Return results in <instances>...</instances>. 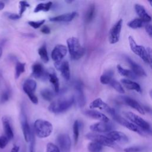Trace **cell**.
I'll return each mask as SVG.
<instances>
[{
    "mask_svg": "<svg viewBox=\"0 0 152 152\" xmlns=\"http://www.w3.org/2000/svg\"><path fill=\"white\" fill-rule=\"evenodd\" d=\"M107 137L114 142H116L121 144H125L129 141V139L127 135L121 131H110L107 134Z\"/></svg>",
    "mask_w": 152,
    "mask_h": 152,
    "instance_id": "obj_13",
    "label": "cell"
},
{
    "mask_svg": "<svg viewBox=\"0 0 152 152\" xmlns=\"http://www.w3.org/2000/svg\"><path fill=\"white\" fill-rule=\"evenodd\" d=\"M38 53L40 56L41 59L45 63L49 61V57L48 54V51L46 49V46L45 44L43 45L39 49H38Z\"/></svg>",
    "mask_w": 152,
    "mask_h": 152,
    "instance_id": "obj_31",
    "label": "cell"
},
{
    "mask_svg": "<svg viewBox=\"0 0 152 152\" xmlns=\"http://www.w3.org/2000/svg\"><path fill=\"white\" fill-rule=\"evenodd\" d=\"M151 29H152V27H151V25L150 24H148L147 25L145 26V30L150 37H151V35H152Z\"/></svg>",
    "mask_w": 152,
    "mask_h": 152,
    "instance_id": "obj_47",
    "label": "cell"
},
{
    "mask_svg": "<svg viewBox=\"0 0 152 152\" xmlns=\"http://www.w3.org/2000/svg\"><path fill=\"white\" fill-rule=\"evenodd\" d=\"M10 97V93L8 91H4L1 95V101L2 103H4L8 100Z\"/></svg>",
    "mask_w": 152,
    "mask_h": 152,
    "instance_id": "obj_44",
    "label": "cell"
},
{
    "mask_svg": "<svg viewBox=\"0 0 152 152\" xmlns=\"http://www.w3.org/2000/svg\"><path fill=\"white\" fill-rule=\"evenodd\" d=\"M55 66L57 69L60 71L62 75L66 80H69L70 69L68 61H63L59 62H56L55 63Z\"/></svg>",
    "mask_w": 152,
    "mask_h": 152,
    "instance_id": "obj_16",
    "label": "cell"
},
{
    "mask_svg": "<svg viewBox=\"0 0 152 152\" xmlns=\"http://www.w3.org/2000/svg\"><path fill=\"white\" fill-rule=\"evenodd\" d=\"M29 143L30 144L28 147V152H35V137L34 134L32 131Z\"/></svg>",
    "mask_w": 152,
    "mask_h": 152,
    "instance_id": "obj_39",
    "label": "cell"
},
{
    "mask_svg": "<svg viewBox=\"0 0 152 152\" xmlns=\"http://www.w3.org/2000/svg\"><path fill=\"white\" fill-rule=\"evenodd\" d=\"M68 49L71 58L74 60L80 59L85 53V49L81 45L78 38L71 37L68 39Z\"/></svg>",
    "mask_w": 152,
    "mask_h": 152,
    "instance_id": "obj_3",
    "label": "cell"
},
{
    "mask_svg": "<svg viewBox=\"0 0 152 152\" xmlns=\"http://www.w3.org/2000/svg\"><path fill=\"white\" fill-rule=\"evenodd\" d=\"M42 97L47 101H50L53 98V93L50 90L44 89L40 92Z\"/></svg>",
    "mask_w": 152,
    "mask_h": 152,
    "instance_id": "obj_37",
    "label": "cell"
},
{
    "mask_svg": "<svg viewBox=\"0 0 152 152\" xmlns=\"http://www.w3.org/2000/svg\"><path fill=\"white\" fill-rule=\"evenodd\" d=\"M46 77L49 78V81L53 84L54 90L56 92L59 90V83L58 78L57 77L54 70L53 69H49L46 71Z\"/></svg>",
    "mask_w": 152,
    "mask_h": 152,
    "instance_id": "obj_24",
    "label": "cell"
},
{
    "mask_svg": "<svg viewBox=\"0 0 152 152\" xmlns=\"http://www.w3.org/2000/svg\"><path fill=\"white\" fill-rule=\"evenodd\" d=\"M40 31L42 33L45 34H49L50 33V30L49 27H48L47 26H43L42 27V28L40 30Z\"/></svg>",
    "mask_w": 152,
    "mask_h": 152,
    "instance_id": "obj_46",
    "label": "cell"
},
{
    "mask_svg": "<svg viewBox=\"0 0 152 152\" xmlns=\"http://www.w3.org/2000/svg\"><path fill=\"white\" fill-rule=\"evenodd\" d=\"M5 7V4L2 1H0V11L3 10Z\"/></svg>",
    "mask_w": 152,
    "mask_h": 152,
    "instance_id": "obj_49",
    "label": "cell"
},
{
    "mask_svg": "<svg viewBox=\"0 0 152 152\" xmlns=\"http://www.w3.org/2000/svg\"><path fill=\"white\" fill-rule=\"evenodd\" d=\"M89 107L91 109H100L101 110H104L107 112L110 115H111L115 110L114 109L111 108L109 106H108L106 103H104L102 99L97 98L94 100L90 104Z\"/></svg>",
    "mask_w": 152,
    "mask_h": 152,
    "instance_id": "obj_15",
    "label": "cell"
},
{
    "mask_svg": "<svg viewBox=\"0 0 152 152\" xmlns=\"http://www.w3.org/2000/svg\"><path fill=\"white\" fill-rule=\"evenodd\" d=\"M2 48L0 46V58L2 55Z\"/></svg>",
    "mask_w": 152,
    "mask_h": 152,
    "instance_id": "obj_50",
    "label": "cell"
},
{
    "mask_svg": "<svg viewBox=\"0 0 152 152\" xmlns=\"http://www.w3.org/2000/svg\"><path fill=\"white\" fill-rule=\"evenodd\" d=\"M67 48L65 45H57L55 46L51 53L52 59L56 62L62 61L63 58L66 55Z\"/></svg>",
    "mask_w": 152,
    "mask_h": 152,
    "instance_id": "obj_12",
    "label": "cell"
},
{
    "mask_svg": "<svg viewBox=\"0 0 152 152\" xmlns=\"http://www.w3.org/2000/svg\"><path fill=\"white\" fill-rule=\"evenodd\" d=\"M135 10L137 14L140 17L139 18H140L143 22H149L151 21V17L146 12L145 8L142 5L140 4H135Z\"/></svg>",
    "mask_w": 152,
    "mask_h": 152,
    "instance_id": "obj_25",
    "label": "cell"
},
{
    "mask_svg": "<svg viewBox=\"0 0 152 152\" xmlns=\"http://www.w3.org/2000/svg\"><path fill=\"white\" fill-rule=\"evenodd\" d=\"M7 17L10 18V20H18L20 17L18 14H15V13H10V12H7L6 14Z\"/></svg>",
    "mask_w": 152,
    "mask_h": 152,
    "instance_id": "obj_45",
    "label": "cell"
},
{
    "mask_svg": "<svg viewBox=\"0 0 152 152\" xmlns=\"http://www.w3.org/2000/svg\"><path fill=\"white\" fill-rule=\"evenodd\" d=\"M114 120H115L117 122H118L119 124H120L121 125H122V126L126 127V128L129 129V130L134 131V132H136L138 134H142V132L141 131V129L137 126L135 125H134V124H132V122H129L128 121H127L126 119H124V118H122V116H121L120 115H119L116 111H115L111 115H110Z\"/></svg>",
    "mask_w": 152,
    "mask_h": 152,
    "instance_id": "obj_11",
    "label": "cell"
},
{
    "mask_svg": "<svg viewBox=\"0 0 152 152\" xmlns=\"http://www.w3.org/2000/svg\"><path fill=\"white\" fill-rule=\"evenodd\" d=\"M128 40L131 50L137 55L139 56L145 62L151 64V50L150 48L147 49L142 46L138 45L134 38L129 36Z\"/></svg>",
    "mask_w": 152,
    "mask_h": 152,
    "instance_id": "obj_2",
    "label": "cell"
},
{
    "mask_svg": "<svg viewBox=\"0 0 152 152\" xmlns=\"http://www.w3.org/2000/svg\"><path fill=\"white\" fill-rule=\"evenodd\" d=\"M19 150H20L19 146H18L17 145H15L13 146V147L12 148L10 152H19Z\"/></svg>",
    "mask_w": 152,
    "mask_h": 152,
    "instance_id": "obj_48",
    "label": "cell"
},
{
    "mask_svg": "<svg viewBox=\"0 0 152 152\" xmlns=\"http://www.w3.org/2000/svg\"><path fill=\"white\" fill-rule=\"evenodd\" d=\"M96 14V7L94 4H91L87 9L85 15V21L87 23L91 22L94 18Z\"/></svg>",
    "mask_w": 152,
    "mask_h": 152,
    "instance_id": "obj_27",
    "label": "cell"
},
{
    "mask_svg": "<svg viewBox=\"0 0 152 152\" xmlns=\"http://www.w3.org/2000/svg\"><path fill=\"white\" fill-rule=\"evenodd\" d=\"M56 142L58 145V148L61 152H69L71 141L69 136L66 134H62L58 136Z\"/></svg>",
    "mask_w": 152,
    "mask_h": 152,
    "instance_id": "obj_10",
    "label": "cell"
},
{
    "mask_svg": "<svg viewBox=\"0 0 152 152\" xmlns=\"http://www.w3.org/2000/svg\"><path fill=\"white\" fill-rule=\"evenodd\" d=\"M126 59L132 69V72L136 76H139V77H145L146 76V73H145V71L140 65L135 63L134 61L131 59L129 58L126 57Z\"/></svg>",
    "mask_w": 152,
    "mask_h": 152,
    "instance_id": "obj_17",
    "label": "cell"
},
{
    "mask_svg": "<svg viewBox=\"0 0 152 152\" xmlns=\"http://www.w3.org/2000/svg\"><path fill=\"white\" fill-rule=\"evenodd\" d=\"M75 89L76 91V98L78 105L80 107H83L84 106L86 103L85 96L83 90V86L80 83H77L75 86Z\"/></svg>",
    "mask_w": 152,
    "mask_h": 152,
    "instance_id": "obj_22",
    "label": "cell"
},
{
    "mask_svg": "<svg viewBox=\"0 0 152 152\" xmlns=\"http://www.w3.org/2000/svg\"><path fill=\"white\" fill-rule=\"evenodd\" d=\"M87 149L89 152H101L103 150V146L94 142H91L88 144Z\"/></svg>",
    "mask_w": 152,
    "mask_h": 152,
    "instance_id": "obj_34",
    "label": "cell"
},
{
    "mask_svg": "<svg viewBox=\"0 0 152 152\" xmlns=\"http://www.w3.org/2000/svg\"><path fill=\"white\" fill-rule=\"evenodd\" d=\"M20 4V11H19V15L21 17L23 14L25 12L26 8L30 7V4L26 1H21L19 2Z\"/></svg>",
    "mask_w": 152,
    "mask_h": 152,
    "instance_id": "obj_38",
    "label": "cell"
},
{
    "mask_svg": "<svg viewBox=\"0 0 152 152\" xmlns=\"http://www.w3.org/2000/svg\"><path fill=\"white\" fill-rule=\"evenodd\" d=\"M20 123L24 140L27 142H28L30 139L32 130L31 129L28 124L26 112L23 108L20 113Z\"/></svg>",
    "mask_w": 152,
    "mask_h": 152,
    "instance_id": "obj_8",
    "label": "cell"
},
{
    "mask_svg": "<svg viewBox=\"0 0 152 152\" xmlns=\"http://www.w3.org/2000/svg\"><path fill=\"white\" fill-rule=\"evenodd\" d=\"M32 75L36 78L47 77L46 71H45L42 64L36 63L32 66Z\"/></svg>",
    "mask_w": 152,
    "mask_h": 152,
    "instance_id": "obj_23",
    "label": "cell"
},
{
    "mask_svg": "<svg viewBox=\"0 0 152 152\" xmlns=\"http://www.w3.org/2000/svg\"><path fill=\"white\" fill-rule=\"evenodd\" d=\"M8 141L9 140H8V138L5 135H1L0 137V148L1 149L4 148L7 146L8 142Z\"/></svg>",
    "mask_w": 152,
    "mask_h": 152,
    "instance_id": "obj_43",
    "label": "cell"
},
{
    "mask_svg": "<svg viewBox=\"0 0 152 152\" xmlns=\"http://www.w3.org/2000/svg\"><path fill=\"white\" fill-rule=\"evenodd\" d=\"M46 152H61L58 146L52 142H49L46 145Z\"/></svg>",
    "mask_w": 152,
    "mask_h": 152,
    "instance_id": "obj_41",
    "label": "cell"
},
{
    "mask_svg": "<svg viewBox=\"0 0 152 152\" xmlns=\"http://www.w3.org/2000/svg\"><path fill=\"white\" fill-rule=\"evenodd\" d=\"M52 5V2L50 1H49L48 2H45V3H40L38 4L36 7H35L34 10V12H38L40 11H48L51 7Z\"/></svg>",
    "mask_w": 152,
    "mask_h": 152,
    "instance_id": "obj_28",
    "label": "cell"
},
{
    "mask_svg": "<svg viewBox=\"0 0 152 152\" xmlns=\"http://www.w3.org/2000/svg\"><path fill=\"white\" fill-rule=\"evenodd\" d=\"M23 88L32 103L34 104L38 103V99L34 94L36 88V82L34 80L32 79L26 80L23 84Z\"/></svg>",
    "mask_w": 152,
    "mask_h": 152,
    "instance_id": "obj_5",
    "label": "cell"
},
{
    "mask_svg": "<svg viewBox=\"0 0 152 152\" xmlns=\"http://www.w3.org/2000/svg\"><path fill=\"white\" fill-rule=\"evenodd\" d=\"M74 102V97L62 98L53 101L48 107L49 110L53 113H61L69 109Z\"/></svg>",
    "mask_w": 152,
    "mask_h": 152,
    "instance_id": "obj_1",
    "label": "cell"
},
{
    "mask_svg": "<svg viewBox=\"0 0 152 152\" xmlns=\"http://www.w3.org/2000/svg\"><path fill=\"white\" fill-rule=\"evenodd\" d=\"M45 21V20H42L40 21H28V24L33 28L37 29L39 28L41 26H42L44 24Z\"/></svg>",
    "mask_w": 152,
    "mask_h": 152,
    "instance_id": "obj_42",
    "label": "cell"
},
{
    "mask_svg": "<svg viewBox=\"0 0 152 152\" xmlns=\"http://www.w3.org/2000/svg\"><path fill=\"white\" fill-rule=\"evenodd\" d=\"M117 69L118 72L122 76H124L131 79L136 78V75L131 71L123 68L120 65H117Z\"/></svg>",
    "mask_w": 152,
    "mask_h": 152,
    "instance_id": "obj_29",
    "label": "cell"
},
{
    "mask_svg": "<svg viewBox=\"0 0 152 152\" xmlns=\"http://www.w3.org/2000/svg\"><path fill=\"white\" fill-rule=\"evenodd\" d=\"M80 124L78 121H75L73 125V135H74V144L76 145L78 142L79 134H80Z\"/></svg>",
    "mask_w": 152,
    "mask_h": 152,
    "instance_id": "obj_33",
    "label": "cell"
},
{
    "mask_svg": "<svg viewBox=\"0 0 152 152\" xmlns=\"http://www.w3.org/2000/svg\"><path fill=\"white\" fill-rule=\"evenodd\" d=\"M121 98L123 100V101L127 105L129 106L132 108H134V109L137 110L141 114H142V115L145 114L144 109L142 108V107L140 105V104L137 101H136L135 100H134L129 97H128V96H122Z\"/></svg>",
    "mask_w": 152,
    "mask_h": 152,
    "instance_id": "obj_18",
    "label": "cell"
},
{
    "mask_svg": "<svg viewBox=\"0 0 152 152\" xmlns=\"http://www.w3.org/2000/svg\"><path fill=\"white\" fill-rule=\"evenodd\" d=\"M25 63H22L19 61H17L15 65V78H18L20 77L21 74L24 72L25 71Z\"/></svg>",
    "mask_w": 152,
    "mask_h": 152,
    "instance_id": "obj_32",
    "label": "cell"
},
{
    "mask_svg": "<svg viewBox=\"0 0 152 152\" xmlns=\"http://www.w3.org/2000/svg\"><path fill=\"white\" fill-rule=\"evenodd\" d=\"M122 26V20H118L110 28L109 32V41L111 44H115L119 41Z\"/></svg>",
    "mask_w": 152,
    "mask_h": 152,
    "instance_id": "obj_9",
    "label": "cell"
},
{
    "mask_svg": "<svg viewBox=\"0 0 152 152\" xmlns=\"http://www.w3.org/2000/svg\"><path fill=\"white\" fill-rule=\"evenodd\" d=\"M110 85L118 92H119V93L121 94H124L125 93V91L122 87V86H121V84L118 82L116 80H112L110 82Z\"/></svg>",
    "mask_w": 152,
    "mask_h": 152,
    "instance_id": "obj_36",
    "label": "cell"
},
{
    "mask_svg": "<svg viewBox=\"0 0 152 152\" xmlns=\"http://www.w3.org/2000/svg\"><path fill=\"white\" fill-rule=\"evenodd\" d=\"M2 122L5 136L8 140H12L14 138V133L9 119L7 116H3L2 118Z\"/></svg>",
    "mask_w": 152,
    "mask_h": 152,
    "instance_id": "obj_21",
    "label": "cell"
},
{
    "mask_svg": "<svg viewBox=\"0 0 152 152\" xmlns=\"http://www.w3.org/2000/svg\"><path fill=\"white\" fill-rule=\"evenodd\" d=\"M0 77H1V75H0Z\"/></svg>",
    "mask_w": 152,
    "mask_h": 152,
    "instance_id": "obj_52",
    "label": "cell"
},
{
    "mask_svg": "<svg viewBox=\"0 0 152 152\" xmlns=\"http://www.w3.org/2000/svg\"><path fill=\"white\" fill-rule=\"evenodd\" d=\"M34 131L39 138H45L51 134L53 131V126L48 121L37 119L34 123Z\"/></svg>",
    "mask_w": 152,
    "mask_h": 152,
    "instance_id": "obj_4",
    "label": "cell"
},
{
    "mask_svg": "<svg viewBox=\"0 0 152 152\" xmlns=\"http://www.w3.org/2000/svg\"><path fill=\"white\" fill-rule=\"evenodd\" d=\"M86 137L92 141V142L99 144L102 146L112 147L115 145V142L113 141H112L107 136L103 135L96 133H88L86 135Z\"/></svg>",
    "mask_w": 152,
    "mask_h": 152,
    "instance_id": "obj_7",
    "label": "cell"
},
{
    "mask_svg": "<svg viewBox=\"0 0 152 152\" xmlns=\"http://www.w3.org/2000/svg\"><path fill=\"white\" fill-rule=\"evenodd\" d=\"M113 75V72L112 71H107L104 72L103 74L100 78V81L103 84H109L110 81L112 80V77Z\"/></svg>",
    "mask_w": 152,
    "mask_h": 152,
    "instance_id": "obj_30",
    "label": "cell"
},
{
    "mask_svg": "<svg viewBox=\"0 0 152 152\" xmlns=\"http://www.w3.org/2000/svg\"><path fill=\"white\" fill-rule=\"evenodd\" d=\"M114 128V126L111 122H100L91 125L90 129L96 132H109Z\"/></svg>",
    "mask_w": 152,
    "mask_h": 152,
    "instance_id": "obj_14",
    "label": "cell"
},
{
    "mask_svg": "<svg viewBox=\"0 0 152 152\" xmlns=\"http://www.w3.org/2000/svg\"><path fill=\"white\" fill-rule=\"evenodd\" d=\"M124 114L129 121L132 122V124H135L134 125L138 126V128L140 127L145 131H150V124L140 116L137 115L131 112H124Z\"/></svg>",
    "mask_w": 152,
    "mask_h": 152,
    "instance_id": "obj_6",
    "label": "cell"
},
{
    "mask_svg": "<svg viewBox=\"0 0 152 152\" xmlns=\"http://www.w3.org/2000/svg\"><path fill=\"white\" fill-rule=\"evenodd\" d=\"M84 114L88 116L89 118H93L95 119H97L100 121L101 122H109V119L103 113L98 112L94 110H88L84 112Z\"/></svg>",
    "mask_w": 152,
    "mask_h": 152,
    "instance_id": "obj_20",
    "label": "cell"
},
{
    "mask_svg": "<svg viewBox=\"0 0 152 152\" xmlns=\"http://www.w3.org/2000/svg\"><path fill=\"white\" fill-rule=\"evenodd\" d=\"M77 15V12H72L66 14H63L62 15H59L58 16H55L52 18H50L49 20L50 21H55V22H69L72 21Z\"/></svg>",
    "mask_w": 152,
    "mask_h": 152,
    "instance_id": "obj_19",
    "label": "cell"
},
{
    "mask_svg": "<svg viewBox=\"0 0 152 152\" xmlns=\"http://www.w3.org/2000/svg\"><path fill=\"white\" fill-rule=\"evenodd\" d=\"M143 25V21L140 18H135L128 23V26L132 28H138L141 27Z\"/></svg>",
    "mask_w": 152,
    "mask_h": 152,
    "instance_id": "obj_35",
    "label": "cell"
},
{
    "mask_svg": "<svg viewBox=\"0 0 152 152\" xmlns=\"http://www.w3.org/2000/svg\"><path fill=\"white\" fill-rule=\"evenodd\" d=\"M65 2H67V3H71L72 1H66Z\"/></svg>",
    "mask_w": 152,
    "mask_h": 152,
    "instance_id": "obj_51",
    "label": "cell"
},
{
    "mask_svg": "<svg viewBox=\"0 0 152 152\" xmlns=\"http://www.w3.org/2000/svg\"><path fill=\"white\" fill-rule=\"evenodd\" d=\"M121 83L124 85V86L129 90H135L137 92H141V89L140 86L136 82L132 81L128 79H121Z\"/></svg>",
    "mask_w": 152,
    "mask_h": 152,
    "instance_id": "obj_26",
    "label": "cell"
},
{
    "mask_svg": "<svg viewBox=\"0 0 152 152\" xmlns=\"http://www.w3.org/2000/svg\"><path fill=\"white\" fill-rule=\"evenodd\" d=\"M144 150V147L141 146H133L124 148V152H141Z\"/></svg>",
    "mask_w": 152,
    "mask_h": 152,
    "instance_id": "obj_40",
    "label": "cell"
}]
</instances>
